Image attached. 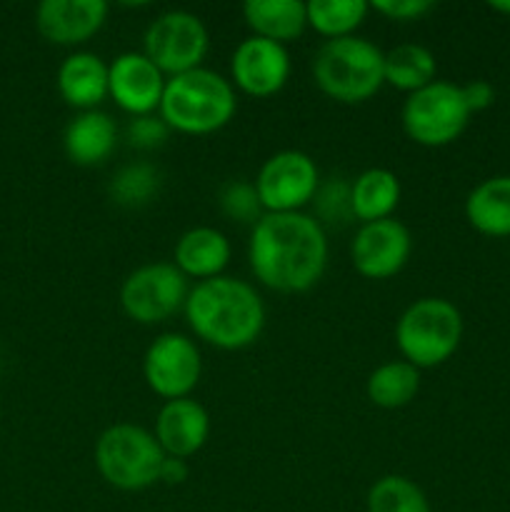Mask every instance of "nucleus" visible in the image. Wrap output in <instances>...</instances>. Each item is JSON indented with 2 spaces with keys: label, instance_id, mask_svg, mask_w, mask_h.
Segmentation results:
<instances>
[{
  "label": "nucleus",
  "instance_id": "6e6552de",
  "mask_svg": "<svg viewBox=\"0 0 510 512\" xmlns=\"http://www.w3.org/2000/svg\"><path fill=\"white\" fill-rule=\"evenodd\" d=\"M208 48V28L198 15L188 10L160 13L143 35V53L153 60L165 78L203 68Z\"/></svg>",
  "mask_w": 510,
  "mask_h": 512
},
{
  "label": "nucleus",
  "instance_id": "bb28decb",
  "mask_svg": "<svg viewBox=\"0 0 510 512\" xmlns=\"http://www.w3.org/2000/svg\"><path fill=\"white\" fill-rule=\"evenodd\" d=\"M160 190V173L148 163H133L120 168L108 185V195L113 203L123 208H140L148 205Z\"/></svg>",
  "mask_w": 510,
  "mask_h": 512
},
{
  "label": "nucleus",
  "instance_id": "4be33fe9",
  "mask_svg": "<svg viewBox=\"0 0 510 512\" xmlns=\"http://www.w3.org/2000/svg\"><path fill=\"white\" fill-rule=\"evenodd\" d=\"M400 203V180L388 168H368L350 183L353 218L360 223H378L393 218Z\"/></svg>",
  "mask_w": 510,
  "mask_h": 512
},
{
  "label": "nucleus",
  "instance_id": "6ab92c4d",
  "mask_svg": "<svg viewBox=\"0 0 510 512\" xmlns=\"http://www.w3.org/2000/svg\"><path fill=\"white\" fill-rule=\"evenodd\" d=\"M118 145L115 120L103 110H85L68 123L63 133V150L70 163L80 168L103 165Z\"/></svg>",
  "mask_w": 510,
  "mask_h": 512
},
{
  "label": "nucleus",
  "instance_id": "7ed1b4c3",
  "mask_svg": "<svg viewBox=\"0 0 510 512\" xmlns=\"http://www.w3.org/2000/svg\"><path fill=\"white\" fill-rule=\"evenodd\" d=\"M235 110L233 83L215 70L198 68L168 78L158 115L175 133L210 135L225 128L235 118Z\"/></svg>",
  "mask_w": 510,
  "mask_h": 512
},
{
  "label": "nucleus",
  "instance_id": "f3484780",
  "mask_svg": "<svg viewBox=\"0 0 510 512\" xmlns=\"http://www.w3.org/2000/svg\"><path fill=\"white\" fill-rule=\"evenodd\" d=\"M230 255H233V248H230V240L223 230L198 225V228L185 230L178 238L173 265L185 278H195L198 283H203V280L223 275V270L230 263Z\"/></svg>",
  "mask_w": 510,
  "mask_h": 512
},
{
  "label": "nucleus",
  "instance_id": "9d476101",
  "mask_svg": "<svg viewBox=\"0 0 510 512\" xmlns=\"http://www.w3.org/2000/svg\"><path fill=\"white\" fill-rule=\"evenodd\" d=\"M253 185L265 213H303L318 193L320 173L303 150H280L260 165Z\"/></svg>",
  "mask_w": 510,
  "mask_h": 512
},
{
  "label": "nucleus",
  "instance_id": "ddd939ff",
  "mask_svg": "<svg viewBox=\"0 0 510 512\" xmlns=\"http://www.w3.org/2000/svg\"><path fill=\"white\" fill-rule=\"evenodd\" d=\"M290 78V53L285 45L263 38H245L230 58V83L250 98L280 93Z\"/></svg>",
  "mask_w": 510,
  "mask_h": 512
},
{
  "label": "nucleus",
  "instance_id": "2eb2a0df",
  "mask_svg": "<svg viewBox=\"0 0 510 512\" xmlns=\"http://www.w3.org/2000/svg\"><path fill=\"white\" fill-rule=\"evenodd\" d=\"M108 10L105 0H43L35 8V28L48 43L73 48L100 33Z\"/></svg>",
  "mask_w": 510,
  "mask_h": 512
},
{
  "label": "nucleus",
  "instance_id": "dca6fc26",
  "mask_svg": "<svg viewBox=\"0 0 510 512\" xmlns=\"http://www.w3.org/2000/svg\"><path fill=\"white\" fill-rule=\"evenodd\" d=\"M155 440L168 458H190L208 443L210 415L198 400H170L155 418Z\"/></svg>",
  "mask_w": 510,
  "mask_h": 512
},
{
  "label": "nucleus",
  "instance_id": "7c9ffc66",
  "mask_svg": "<svg viewBox=\"0 0 510 512\" xmlns=\"http://www.w3.org/2000/svg\"><path fill=\"white\" fill-rule=\"evenodd\" d=\"M433 8V0H375V3H370V10L388 20H395V23H413V20L428 15Z\"/></svg>",
  "mask_w": 510,
  "mask_h": 512
},
{
  "label": "nucleus",
  "instance_id": "aec40b11",
  "mask_svg": "<svg viewBox=\"0 0 510 512\" xmlns=\"http://www.w3.org/2000/svg\"><path fill=\"white\" fill-rule=\"evenodd\" d=\"M245 25L255 38L288 45L308 28V8L300 0H245Z\"/></svg>",
  "mask_w": 510,
  "mask_h": 512
},
{
  "label": "nucleus",
  "instance_id": "5701e85b",
  "mask_svg": "<svg viewBox=\"0 0 510 512\" xmlns=\"http://www.w3.org/2000/svg\"><path fill=\"white\" fill-rule=\"evenodd\" d=\"M435 75H438V60L425 45L403 43L385 53V85L390 88L410 95L435 83Z\"/></svg>",
  "mask_w": 510,
  "mask_h": 512
},
{
  "label": "nucleus",
  "instance_id": "393cba45",
  "mask_svg": "<svg viewBox=\"0 0 510 512\" xmlns=\"http://www.w3.org/2000/svg\"><path fill=\"white\" fill-rule=\"evenodd\" d=\"M305 8H308V28L328 40L355 35L370 13V3L365 0H310Z\"/></svg>",
  "mask_w": 510,
  "mask_h": 512
},
{
  "label": "nucleus",
  "instance_id": "473e14b6",
  "mask_svg": "<svg viewBox=\"0 0 510 512\" xmlns=\"http://www.w3.org/2000/svg\"><path fill=\"white\" fill-rule=\"evenodd\" d=\"M188 475H190V468L183 458H168V455H165L163 465H160L158 483L170 485V488H173V485H183L185 480H188Z\"/></svg>",
  "mask_w": 510,
  "mask_h": 512
},
{
  "label": "nucleus",
  "instance_id": "c85d7f7f",
  "mask_svg": "<svg viewBox=\"0 0 510 512\" xmlns=\"http://www.w3.org/2000/svg\"><path fill=\"white\" fill-rule=\"evenodd\" d=\"M315 210H318V223H348L353 218V205H350V183L345 180H330L320 185L315 193Z\"/></svg>",
  "mask_w": 510,
  "mask_h": 512
},
{
  "label": "nucleus",
  "instance_id": "412c9836",
  "mask_svg": "<svg viewBox=\"0 0 510 512\" xmlns=\"http://www.w3.org/2000/svg\"><path fill=\"white\" fill-rule=\"evenodd\" d=\"M465 220L485 238H510V175H493L465 198Z\"/></svg>",
  "mask_w": 510,
  "mask_h": 512
},
{
  "label": "nucleus",
  "instance_id": "2f4dec72",
  "mask_svg": "<svg viewBox=\"0 0 510 512\" xmlns=\"http://www.w3.org/2000/svg\"><path fill=\"white\" fill-rule=\"evenodd\" d=\"M463 88V98L468 103L470 113H480V110H488L495 103V88L488 80H470V83L460 85Z\"/></svg>",
  "mask_w": 510,
  "mask_h": 512
},
{
  "label": "nucleus",
  "instance_id": "c756f323",
  "mask_svg": "<svg viewBox=\"0 0 510 512\" xmlns=\"http://www.w3.org/2000/svg\"><path fill=\"white\" fill-rule=\"evenodd\" d=\"M170 133H173V130L165 125V120L160 118V115H140V118L130 120L128 143L140 150H153L160 148V145L168 140Z\"/></svg>",
  "mask_w": 510,
  "mask_h": 512
},
{
  "label": "nucleus",
  "instance_id": "72a5a7b5",
  "mask_svg": "<svg viewBox=\"0 0 510 512\" xmlns=\"http://www.w3.org/2000/svg\"><path fill=\"white\" fill-rule=\"evenodd\" d=\"M488 8L495 10V13H500V15H508L510 18V0H490Z\"/></svg>",
  "mask_w": 510,
  "mask_h": 512
},
{
  "label": "nucleus",
  "instance_id": "39448f33",
  "mask_svg": "<svg viewBox=\"0 0 510 512\" xmlns=\"http://www.w3.org/2000/svg\"><path fill=\"white\" fill-rule=\"evenodd\" d=\"M463 340V315L445 298H420L395 323V345L418 370L448 363Z\"/></svg>",
  "mask_w": 510,
  "mask_h": 512
},
{
  "label": "nucleus",
  "instance_id": "9b49d317",
  "mask_svg": "<svg viewBox=\"0 0 510 512\" xmlns=\"http://www.w3.org/2000/svg\"><path fill=\"white\" fill-rule=\"evenodd\" d=\"M203 375V358L195 345L183 333H163L148 345L143 355L145 385L165 403L190 398Z\"/></svg>",
  "mask_w": 510,
  "mask_h": 512
},
{
  "label": "nucleus",
  "instance_id": "4468645a",
  "mask_svg": "<svg viewBox=\"0 0 510 512\" xmlns=\"http://www.w3.org/2000/svg\"><path fill=\"white\" fill-rule=\"evenodd\" d=\"M165 83L168 78L145 53H120L108 65V95L133 118L158 113Z\"/></svg>",
  "mask_w": 510,
  "mask_h": 512
},
{
  "label": "nucleus",
  "instance_id": "b1692460",
  "mask_svg": "<svg viewBox=\"0 0 510 512\" xmlns=\"http://www.w3.org/2000/svg\"><path fill=\"white\" fill-rule=\"evenodd\" d=\"M420 390V370L405 360H390L368 375L365 393L375 408L398 410L415 400Z\"/></svg>",
  "mask_w": 510,
  "mask_h": 512
},
{
  "label": "nucleus",
  "instance_id": "1a4fd4ad",
  "mask_svg": "<svg viewBox=\"0 0 510 512\" xmlns=\"http://www.w3.org/2000/svg\"><path fill=\"white\" fill-rule=\"evenodd\" d=\"M188 278L173 263L135 268L120 285V308L140 325H158L185 308Z\"/></svg>",
  "mask_w": 510,
  "mask_h": 512
},
{
  "label": "nucleus",
  "instance_id": "cd10ccee",
  "mask_svg": "<svg viewBox=\"0 0 510 512\" xmlns=\"http://www.w3.org/2000/svg\"><path fill=\"white\" fill-rule=\"evenodd\" d=\"M218 203L223 215H228L235 223L250 225V228L265 215L258 198V190H255L253 183H245V180H233V183L225 185V188L220 190Z\"/></svg>",
  "mask_w": 510,
  "mask_h": 512
},
{
  "label": "nucleus",
  "instance_id": "a878e982",
  "mask_svg": "<svg viewBox=\"0 0 510 512\" xmlns=\"http://www.w3.org/2000/svg\"><path fill=\"white\" fill-rule=\"evenodd\" d=\"M368 512H433L428 498L405 475H383L368 490Z\"/></svg>",
  "mask_w": 510,
  "mask_h": 512
},
{
  "label": "nucleus",
  "instance_id": "f03ea898",
  "mask_svg": "<svg viewBox=\"0 0 510 512\" xmlns=\"http://www.w3.org/2000/svg\"><path fill=\"white\" fill-rule=\"evenodd\" d=\"M183 313L195 338L228 353L258 343L265 328V305L260 293L250 283L230 275L195 283Z\"/></svg>",
  "mask_w": 510,
  "mask_h": 512
},
{
  "label": "nucleus",
  "instance_id": "a211bd4d",
  "mask_svg": "<svg viewBox=\"0 0 510 512\" xmlns=\"http://www.w3.org/2000/svg\"><path fill=\"white\" fill-rule=\"evenodd\" d=\"M58 93L70 108L80 110H98V105L108 98V65L100 55L78 50L70 53L60 63L58 75H55Z\"/></svg>",
  "mask_w": 510,
  "mask_h": 512
},
{
  "label": "nucleus",
  "instance_id": "f8f14e48",
  "mask_svg": "<svg viewBox=\"0 0 510 512\" xmlns=\"http://www.w3.org/2000/svg\"><path fill=\"white\" fill-rule=\"evenodd\" d=\"M413 235L400 220L360 225L350 243V263L365 280H390L408 265Z\"/></svg>",
  "mask_w": 510,
  "mask_h": 512
},
{
  "label": "nucleus",
  "instance_id": "20e7f679",
  "mask_svg": "<svg viewBox=\"0 0 510 512\" xmlns=\"http://www.w3.org/2000/svg\"><path fill=\"white\" fill-rule=\"evenodd\" d=\"M313 80L330 100L365 103L385 85V53L358 35L325 40L313 55Z\"/></svg>",
  "mask_w": 510,
  "mask_h": 512
},
{
  "label": "nucleus",
  "instance_id": "f257e3e1",
  "mask_svg": "<svg viewBox=\"0 0 510 512\" xmlns=\"http://www.w3.org/2000/svg\"><path fill=\"white\" fill-rule=\"evenodd\" d=\"M248 263L255 280L283 295L308 293L328 265V235L308 213H265L250 228Z\"/></svg>",
  "mask_w": 510,
  "mask_h": 512
},
{
  "label": "nucleus",
  "instance_id": "0eeeda50",
  "mask_svg": "<svg viewBox=\"0 0 510 512\" xmlns=\"http://www.w3.org/2000/svg\"><path fill=\"white\" fill-rule=\"evenodd\" d=\"M470 108L463 88L448 80H435L405 98L400 123L405 135L423 148H443L455 143L470 123Z\"/></svg>",
  "mask_w": 510,
  "mask_h": 512
},
{
  "label": "nucleus",
  "instance_id": "423d86ee",
  "mask_svg": "<svg viewBox=\"0 0 510 512\" xmlns=\"http://www.w3.org/2000/svg\"><path fill=\"white\" fill-rule=\"evenodd\" d=\"M165 453L150 430L133 423L110 425L95 443L100 478L125 493H138L158 483Z\"/></svg>",
  "mask_w": 510,
  "mask_h": 512
}]
</instances>
